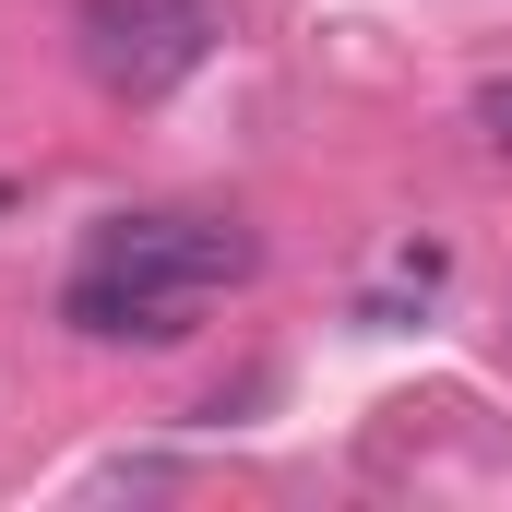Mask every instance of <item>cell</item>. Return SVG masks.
<instances>
[{
	"mask_svg": "<svg viewBox=\"0 0 512 512\" xmlns=\"http://www.w3.org/2000/svg\"><path fill=\"white\" fill-rule=\"evenodd\" d=\"M262 239L239 215H120L84 274H72V334H96V346H179L227 286H251Z\"/></svg>",
	"mask_w": 512,
	"mask_h": 512,
	"instance_id": "1",
	"label": "cell"
},
{
	"mask_svg": "<svg viewBox=\"0 0 512 512\" xmlns=\"http://www.w3.org/2000/svg\"><path fill=\"white\" fill-rule=\"evenodd\" d=\"M84 72L131 96V108H155V96H179L191 72H203V48H215V0H84Z\"/></svg>",
	"mask_w": 512,
	"mask_h": 512,
	"instance_id": "2",
	"label": "cell"
},
{
	"mask_svg": "<svg viewBox=\"0 0 512 512\" xmlns=\"http://www.w3.org/2000/svg\"><path fill=\"white\" fill-rule=\"evenodd\" d=\"M477 131H489V143L512 155V84H489V96H477Z\"/></svg>",
	"mask_w": 512,
	"mask_h": 512,
	"instance_id": "3",
	"label": "cell"
}]
</instances>
